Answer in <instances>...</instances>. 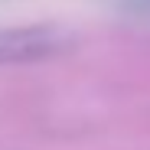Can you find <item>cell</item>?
<instances>
[{"mask_svg":"<svg viewBox=\"0 0 150 150\" xmlns=\"http://www.w3.org/2000/svg\"><path fill=\"white\" fill-rule=\"evenodd\" d=\"M79 49V33L62 23H30L0 30V65L42 62Z\"/></svg>","mask_w":150,"mask_h":150,"instance_id":"cell-1","label":"cell"},{"mask_svg":"<svg viewBox=\"0 0 150 150\" xmlns=\"http://www.w3.org/2000/svg\"><path fill=\"white\" fill-rule=\"evenodd\" d=\"M124 10L131 13H140V16H150V0H117Z\"/></svg>","mask_w":150,"mask_h":150,"instance_id":"cell-2","label":"cell"}]
</instances>
